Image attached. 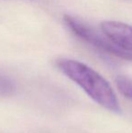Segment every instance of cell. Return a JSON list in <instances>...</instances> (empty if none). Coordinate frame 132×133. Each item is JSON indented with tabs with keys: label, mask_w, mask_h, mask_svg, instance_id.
<instances>
[{
	"label": "cell",
	"mask_w": 132,
	"mask_h": 133,
	"mask_svg": "<svg viewBox=\"0 0 132 133\" xmlns=\"http://www.w3.org/2000/svg\"><path fill=\"white\" fill-rule=\"evenodd\" d=\"M116 85L124 97L132 101V80L126 76H119L116 79Z\"/></svg>",
	"instance_id": "277c9868"
},
{
	"label": "cell",
	"mask_w": 132,
	"mask_h": 133,
	"mask_svg": "<svg viewBox=\"0 0 132 133\" xmlns=\"http://www.w3.org/2000/svg\"><path fill=\"white\" fill-rule=\"evenodd\" d=\"M55 64L62 74L79 85L99 105L115 113L120 112L114 91L99 72L81 62L68 58H60Z\"/></svg>",
	"instance_id": "6da1fadb"
},
{
	"label": "cell",
	"mask_w": 132,
	"mask_h": 133,
	"mask_svg": "<svg viewBox=\"0 0 132 133\" xmlns=\"http://www.w3.org/2000/svg\"><path fill=\"white\" fill-rule=\"evenodd\" d=\"M14 84L8 78L0 74V96H9L14 92Z\"/></svg>",
	"instance_id": "5b68a950"
},
{
	"label": "cell",
	"mask_w": 132,
	"mask_h": 133,
	"mask_svg": "<svg viewBox=\"0 0 132 133\" xmlns=\"http://www.w3.org/2000/svg\"><path fill=\"white\" fill-rule=\"evenodd\" d=\"M64 19L71 31L73 32L84 42L108 54L132 62V54L127 53L115 45L103 33H100L95 28L75 16L65 15Z\"/></svg>",
	"instance_id": "7a4b0ae2"
},
{
	"label": "cell",
	"mask_w": 132,
	"mask_h": 133,
	"mask_svg": "<svg viewBox=\"0 0 132 133\" xmlns=\"http://www.w3.org/2000/svg\"><path fill=\"white\" fill-rule=\"evenodd\" d=\"M100 28L115 45L132 54V25L119 21H104Z\"/></svg>",
	"instance_id": "3957f363"
}]
</instances>
